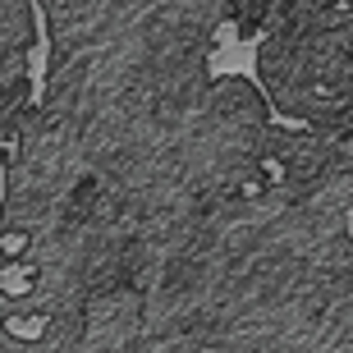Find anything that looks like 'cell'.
Returning <instances> with one entry per match:
<instances>
[{
	"label": "cell",
	"mask_w": 353,
	"mask_h": 353,
	"mask_svg": "<svg viewBox=\"0 0 353 353\" xmlns=\"http://www.w3.org/2000/svg\"><path fill=\"white\" fill-rule=\"evenodd\" d=\"M257 88L307 129L353 119V0H289L257 37Z\"/></svg>",
	"instance_id": "obj_1"
}]
</instances>
